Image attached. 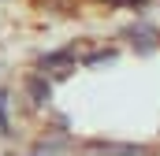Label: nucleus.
<instances>
[{
    "mask_svg": "<svg viewBox=\"0 0 160 156\" xmlns=\"http://www.w3.org/2000/svg\"><path fill=\"white\" fill-rule=\"evenodd\" d=\"M0 130H8V115H4V93H0Z\"/></svg>",
    "mask_w": 160,
    "mask_h": 156,
    "instance_id": "1",
    "label": "nucleus"
}]
</instances>
